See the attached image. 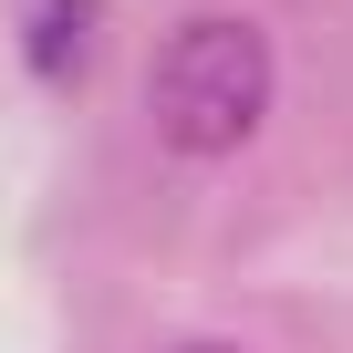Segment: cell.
<instances>
[{"label": "cell", "mask_w": 353, "mask_h": 353, "mask_svg": "<svg viewBox=\"0 0 353 353\" xmlns=\"http://www.w3.org/2000/svg\"><path fill=\"white\" fill-rule=\"evenodd\" d=\"M166 353H239V343H166Z\"/></svg>", "instance_id": "3957f363"}, {"label": "cell", "mask_w": 353, "mask_h": 353, "mask_svg": "<svg viewBox=\"0 0 353 353\" xmlns=\"http://www.w3.org/2000/svg\"><path fill=\"white\" fill-rule=\"evenodd\" d=\"M270 94H281V52H270V32L250 11H188L145 63V125L188 166L239 156L270 125Z\"/></svg>", "instance_id": "6da1fadb"}, {"label": "cell", "mask_w": 353, "mask_h": 353, "mask_svg": "<svg viewBox=\"0 0 353 353\" xmlns=\"http://www.w3.org/2000/svg\"><path fill=\"white\" fill-rule=\"evenodd\" d=\"M104 42H114V0H11V52L42 94L94 83Z\"/></svg>", "instance_id": "7a4b0ae2"}]
</instances>
